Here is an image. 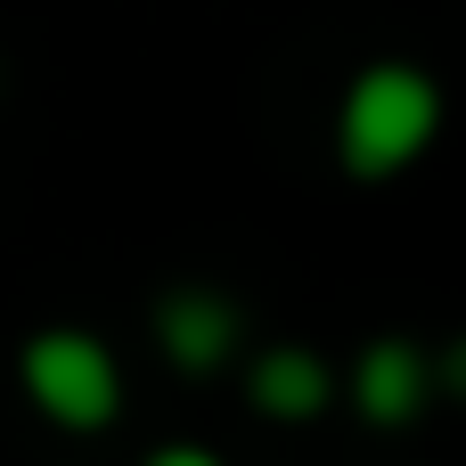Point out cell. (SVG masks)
Masks as SVG:
<instances>
[{"instance_id": "obj_1", "label": "cell", "mask_w": 466, "mask_h": 466, "mask_svg": "<svg viewBox=\"0 0 466 466\" xmlns=\"http://www.w3.org/2000/svg\"><path fill=\"white\" fill-rule=\"evenodd\" d=\"M442 123H451V98L418 57H369L336 98V164H344V180L385 188L434 156Z\"/></svg>"}, {"instance_id": "obj_2", "label": "cell", "mask_w": 466, "mask_h": 466, "mask_svg": "<svg viewBox=\"0 0 466 466\" xmlns=\"http://www.w3.org/2000/svg\"><path fill=\"white\" fill-rule=\"evenodd\" d=\"M16 385L57 434H106L123 418V360L90 328H33L16 344Z\"/></svg>"}, {"instance_id": "obj_3", "label": "cell", "mask_w": 466, "mask_h": 466, "mask_svg": "<svg viewBox=\"0 0 466 466\" xmlns=\"http://www.w3.org/2000/svg\"><path fill=\"white\" fill-rule=\"evenodd\" d=\"M336 393H352V410H360L377 434H401V426H418V418L434 410V352H426L418 336H369V344L352 352V377H344Z\"/></svg>"}, {"instance_id": "obj_4", "label": "cell", "mask_w": 466, "mask_h": 466, "mask_svg": "<svg viewBox=\"0 0 466 466\" xmlns=\"http://www.w3.org/2000/svg\"><path fill=\"white\" fill-rule=\"evenodd\" d=\"M147 319H156V344H164V360H172L180 377H213V369H229L238 344H246V311H238V295H221V287H164Z\"/></svg>"}, {"instance_id": "obj_5", "label": "cell", "mask_w": 466, "mask_h": 466, "mask_svg": "<svg viewBox=\"0 0 466 466\" xmlns=\"http://www.w3.org/2000/svg\"><path fill=\"white\" fill-rule=\"evenodd\" d=\"M246 401L270 426H311V418L336 410V369L311 344H270V352L246 360Z\"/></svg>"}, {"instance_id": "obj_6", "label": "cell", "mask_w": 466, "mask_h": 466, "mask_svg": "<svg viewBox=\"0 0 466 466\" xmlns=\"http://www.w3.org/2000/svg\"><path fill=\"white\" fill-rule=\"evenodd\" d=\"M434 401H459L466 410V336H451V344L434 352Z\"/></svg>"}, {"instance_id": "obj_7", "label": "cell", "mask_w": 466, "mask_h": 466, "mask_svg": "<svg viewBox=\"0 0 466 466\" xmlns=\"http://www.w3.org/2000/svg\"><path fill=\"white\" fill-rule=\"evenodd\" d=\"M139 466H229L221 451H205V442H164V451H147Z\"/></svg>"}]
</instances>
